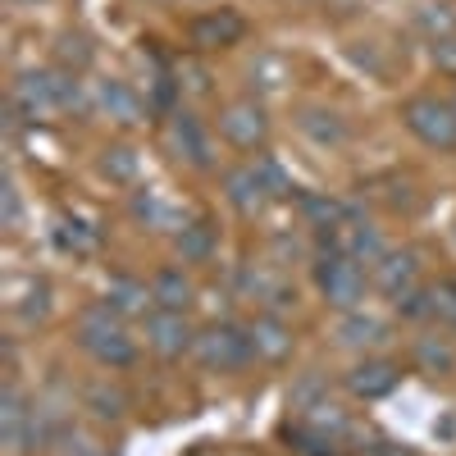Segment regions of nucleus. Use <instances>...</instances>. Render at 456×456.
<instances>
[{
	"mask_svg": "<svg viewBox=\"0 0 456 456\" xmlns=\"http://www.w3.org/2000/svg\"><path fill=\"white\" fill-rule=\"evenodd\" d=\"M78 342H83L87 356H96V361L110 365V370H124V365L137 361V342H133V333L124 329V315L110 311L105 301H96V306L83 311V320H78Z\"/></svg>",
	"mask_w": 456,
	"mask_h": 456,
	"instance_id": "f257e3e1",
	"label": "nucleus"
},
{
	"mask_svg": "<svg viewBox=\"0 0 456 456\" xmlns=\"http://www.w3.org/2000/svg\"><path fill=\"white\" fill-rule=\"evenodd\" d=\"M365 270H361V260H352L347 251H324L320 260H315V288H320V297L329 301L333 311H356L361 301H365Z\"/></svg>",
	"mask_w": 456,
	"mask_h": 456,
	"instance_id": "f03ea898",
	"label": "nucleus"
},
{
	"mask_svg": "<svg viewBox=\"0 0 456 456\" xmlns=\"http://www.w3.org/2000/svg\"><path fill=\"white\" fill-rule=\"evenodd\" d=\"M192 352L206 370L228 374V370H247L256 361V342H251V329H242V324H206L197 333Z\"/></svg>",
	"mask_w": 456,
	"mask_h": 456,
	"instance_id": "7ed1b4c3",
	"label": "nucleus"
},
{
	"mask_svg": "<svg viewBox=\"0 0 456 456\" xmlns=\"http://www.w3.org/2000/svg\"><path fill=\"white\" fill-rule=\"evenodd\" d=\"M402 124L420 137L425 146H434V151H452L456 146V110H452V101L411 96L402 105Z\"/></svg>",
	"mask_w": 456,
	"mask_h": 456,
	"instance_id": "20e7f679",
	"label": "nucleus"
},
{
	"mask_svg": "<svg viewBox=\"0 0 456 456\" xmlns=\"http://www.w3.org/2000/svg\"><path fill=\"white\" fill-rule=\"evenodd\" d=\"M10 105H14L19 119H28V124H51L60 114V83H55V73H37V69L19 73V83L10 92Z\"/></svg>",
	"mask_w": 456,
	"mask_h": 456,
	"instance_id": "39448f33",
	"label": "nucleus"
},
{
	"mask_svg": "<svg viewBox=\"0 0 456 456\" xmlns=\"http://www.w3.org/2000/svg\"><path fill=\"white\" fill-rule=\"evenodd\" d=\"M146 347L165 361H178L197 347V333L183 311H151L146 315Z\"/></svg>",
	"mask_w": 456,
	"mask_h": 456,
	"instance_id": "423d86ee",
	"label": "nucleus"
},
{
	"mask_svg": "<svg viewBox=\"0 0 456 456\" xmlns=\"http://www.w3.org/2000/svg\"><path fill=\"white\" fill-rule=\"evenodd\" d=\"M247 37V19L238 10H206L187 23V42L197 51H224V46H238Z\"/></svg>",
	"mask_w": 456,
	"mask_h": 456,
	"instance_id": "0eeeda50",
	"label": "nucleus"
},
{
	"mask_svg": "<svg viewBox=\"0 0 456 456\" xmlns=\"http://www.w3.org/2000/svg\"><path fill=\"white\" fill-rule=\"evenodd\" d=\"M219 133L238 151H256V146H265V137H270V119H265V110L256 101H233L219 114Z\"/></svg>",
	"mask_w": 456,
	"mask_h": 456,
	"instance_id": "6e6552de",
	"label": "nucleus"
},
{
	"mask_svg": "<svg viewBox=\"0 0 456 456\" xmlns=\"http://www.w3.org/2000/svg\"><path fill=\"white\" fill-rule=\"evenodd\" d=\"M169 151L178 160H187L192 169H210L215 165V156H210V137H206V128H201V119L192 110H178V114H169Z\"/></svg>",
	"mask_w": 456,
	"mask_h": 456,
	"instance_id": "1a4fd4ad",
	"label": "nucleus"
},
{
	"mask_svg": "<svg viewBox=\"0 0 456 456\" xmlns=\"http://www.w3.org/2000/svg\"><path fill=\"white\" fill-rule=\"evenodd\" d=\"M0 443H5L10 456L32 452V406L14 384L5 388V397H0Z\"/></svg>",
	"mask_w": 456,
	"mask_h": 456,
	"instance_id": "9d476101",
	"label": "nucleus"
},
{
	"mask_svg": "<svg viewBox=\"0 0 456 456\" xmlns=\"http://www.w3.org/2000/svg\"><path fill=\"white\" fill-rule=\"evenodd\" d=\"M224 197H228V206H233L238 215H260L265 206H270V192H265L256 165L228 169V174H224Z\"/></svg>",
	"mask_w": 456,
	"mask_h": 456,
	"instance_id": "9b49d317",
	"label": "nucleus"
},
{
	"mask_svg": "<svg viewBox=\"0 0 456 456\" xmlns=\"http://www.w3.org/2000/svg\"><path fill=\"white\" fill-rule=\"evenodd\" d=\"M402 384V370L393 361H361L347 370V388L361 397V402H379V397H388L393 388Z\"/></svg>",
	"mask_w": 456,
	"mask_h": 456,
	"instance_id": "f8f14e48",
	"label": "nucleus"
},
{
	"mask_svg": "<svg viewBox=\"0 0 456 456\" xmlns=\"http://www.w3.org/2000/svg\"><path fill=\"white\" fill-rule=\"evenodd\" d=\"M415 279H420V256H415V251H388L384 260L374 265V283L384 288L393 301L406 297L411 288H420Z\"/></svg>",
	"mask_w": 456,
	"mask_h": 456,
	"instance_id": "ddd939ff",
	"label": "nucleus"
},
{
	"mask_svg": "<svg viewBox=\"0 0 456 456\" xmlns=\"http://www.w3.org/2000/svg\"><path fill=\"white\" fill-rule=\"evenodd\" d=\"M92 101H96L101 114H110L114 124H142V96H137L128 83H119V78L96 83V87H92Z\"/></svg>",
	"mask_w": 456,
	"mask_h": 456,
	"instance_id": "4468645a",
	"label": "nucleus"
},
{
	"mask_svg": "<svg viewBox=\"0 0 456 456\" xmlns=\"http://www.w3.org/2000/svg\"><path fill=\"white\" fill-rule=\"evenodd\" d=\"M338 342H342V347H356V352L384 347V342H388V324L379 315H365V311H347L342 324H338Z\"/></svg>",
	"mask_w": 456,
	"mask_h": 456,
	"instance_id": "2eb2a0df",
	"label": "nucleus"
},
{
	"mask_svg": "<svg viewBox=\"0 0 456 456\" xmlns=\"http://www.w3.org/2000/svg\"><path fill=\"white\" fill-rule=\"evenodd\" d=\"M251 342H256V356H260V361H283V356L292 352V329H288L279 315H256Z\"/></svg>",
	"mask_w": 456,
	"mask_h": 456,
	"instance_id": "dca6fc26",
	"label": "nucleus"
},
{
	"mask_svg": "<svg viewBox=\"0 0 456 456\" xmlns=\"http://www.w3.org/2000/svg\"><path fill=\"white\" fill-rule=\"evenodd\" d=\"M151 297H156V311H187L192 301V279L183 270H160L151 279Z\"/></svg>",
	"mask_w": 456,
	"mask_h": 456,
	"instance_id": "f3484780",
	"label": "nucleus"
},
{
	"mask_svg": "<svg viewBox=\"0 0 456 456\" xmlns=\"http://www.w3.org/2000/svg\"><path fill=\"white\" fill-rule=\"evenodd\" d=\"M105 306L119 311V315H146V306H156V297H151V288L137 283V279H110Z\"/></svg>",
	"mask_w": 456,
	"mask_h": 456,
	"instance_id": "a211bd4d",
	"label": "nucleus"
},
{
	"mask_svg": "<svg viewBox=\"0 0 456 456\" xmlns=\"http://www.w3.org/2000/svg\"><path fill=\"white\" fill-rule=\"evenodd\" d=\"M55 242H60V251H73V256H87V251H96V228L87 224V219H78V215H55Z\"/></svg>",
	"mask_w": 456,
	"mask_h": 456,
	"instance_id": "6ab92c4d",
	"label": "nucleus"
},
{
	"mask_svg": "<svg viewBox=\"0 0 456 456\" xmlns=\"http://www.w3.org/2000/svg\"><path fill=\"white\" fill-rule=\"evenodd\" d=\"M242 288H247L256 301H270V306H292V301H297V297L288 292V283H283L279 274H270V270H260V265L242 274Z\"/></svg>",
	"mask_w": 456,
	"mask_h": 456,
	"instance_id": "aec40b11",
	"label": "nucleus"
},
{
	"mask_svg": "<svg viewBox=\"0 0 456 456\" xmlns=\"http://www.w3.org/2000/svg\"><path fill=\"white\" fill-rule=\"evenodd\" d=\"M178 256L183 260H192V265H201V260H210L215 256V228L210 224H183L178 228Z\"/></svg>",
	"mask_w": 456,
	"mask_h": 456,
	"instance_id": "412c9836",
	"label": "nucleus"
},
{
	"mask_svg": "<svg viewBox=\"0 0 456 456\" xmlns=\"http://www.w3.org/2000/svg\"><path fill=\"white\" fill-rule=\"evenodd\" d=\"M301 133L306 137H315L320 146H338L342 137H347V128H342V119L338 114H329V110H301Z\"/></svg>",
	"mask_w": 456,
	"mask_h": 456,
	"instance_id": "4be33fe9",
	"label": "nucleus"
},
{
	"mask_svg": "<svg viewBox=\"0 0 456 456\" xmlns=\"http://www.w3.org/2000/svg\"><path fill=\"white\" fill-rule=\"evenodd\" d=\"M288 443L301 452V456H338V438L333 434H324V429H315V425H288Z\"/></svg>",
	"mask_w": 456,
	"mask_h": 456,
	"instance_id": "5701e85b",
	"label": "nucleus"
},
{
	"mask_svg": "<svg viewBox=\"0 0 456 456\" xmlns=\"http://www.w3.org/2000/svg\"><path fill=\"white\" fill-rule=\"evenodd\" d=\"M415 28H420L429 42L456 37V10L447 5V0H438V5H425V10H415Z\"/></svg>",
	"mask_w": 456,
	"mask_h": 456,
	"instance_id": "b1692460",
	"label": "nucleus"
},
{
	"mask_svg": "<svg viewBox=\"0 0 456 456\" xmlns=\"http://www.w3.org/2000/svg\"><path fill=\"white\" fill-rule=\"evenodd\" d=\"M137 169H142V160H137L133 146H105V151H101V174H105L110 183H133Z\"/></svg>",
	"mask_w": 456,
	"mask_h": 456,
	"instance_id": "393cba45",
	"label": "nucleus"
},
{
	"mask_svg": "<svg viewBox=\"0 0 456 456\" xmlns=\"http://www.w3.org/2000/svg\"><path fill=\"white\" fill-rule=\"evenodd\" d=\"M297 206H301V215H306L315 228H324V233H329V228H338L342 219H347V210H342L338 201L315 197V192H301V197H297Z\"/></svg>",
	"mask_w": 456,
	"mask_h": 456,
	"instance_id": "a878e982",
	"label": "nucleus"
},
{
	"mask_svg": "<svg viewBox=\"0 0 456 456\" xmlns=\"http://www.w3.org/2000/svg\"><path fill=\"white\" fill-rule=\"evenodd\" d=\"M87 411L101 415V420H119V415L128 411V397H124V388H114V384H92L87 388Z\"/></svg>",
	"mask_w": 456,
	"mask_h": 456,
	"instance_id": "bb28decb",
	"label": "nucleus"
},
{
	"mask_svg": "<svg viewBox=\"0 0 456 456\" xmlns=\"http://www.w3.org/2000/svg\"><path fill=\"white\" fill-rule=\"evenodd\" d=\"M251 165H256V174H260V183H265V192H270V201H288V197L297 192L292 178H288V169H283L274 156H256Z\"/></svg>",
	"mask_w": 456,
	"mask_h": 456,
	"instance_id": "cd10ccee",
	"label": "nucleus"
},
{
	"mask_svg": "<svg viewBox=\"0 0 456 456\" xmlns=\"http://www.w3.org/2000/svg\"><path fill=\"white\" fill-rule=\"evenodd\" d=\"M415 361H420L429 374H452L456 370V352L447 347V342H438V338L415 342Z\"/></svg>",
	"mask_w": 456,
	"mask_h": 456,
	"instance_id": "c85d7f7f",
	"label": "nucleus"
},
{
	"mask_svg": "<svg viewBox=\"0 0 456 456\" xmlns=\"http://www.w3.org/2000/svg\"><path fill=\"white\" fill-rule=\"evenodd\" d=\"M133 210H137V219H146L151 228H183L178 215H174L156 192H137V197H133Z\"/></svg>",
	"mask_w": 456,
	"mask_h": 456,
	"instance_id": "c756f323",
	"label": "nucleus"
},
{
	"mask_svg": "<svg viewBox=\"0 0 456 456\" xmlns=\"http://www.w3.org/2000/svg\"><path fill=\"white\" fill-rule=\"evenodd\" d=\"M429 320L456 329V279H443L429 288Z\"/></svg>",
	"mask_w": 456,
	"mask_h": 456,
	"instance_id": "7c9ffc66",
	"label": "nucleus"
},
{
	"mask_svg": "<svg viewBox=\"0 0 456 456\" xmlns=\"http://www.w3.org/2000/svg\"><path fill=\"white\" fill-rule=\"evenodd\" d=\"M87 60H92V46H87V37H60V64L69 69V73H78V69H87Z\"/></svg>",
	"mask_w": 456,
	"mask_h": 456,
	"instance_id": "2f4dec72",
	"label": "nucleus"
},
{
	"mask_svg": "<svg viewBox=\"0 0 456 456\" xmlns=\"http://www.w3.org/2000/svg\"><path fill=\"white\" fill-rule=\"evenodd\" d=\"M429 60H434V69H438V73H447V78H456V37H443V42H434Z\"/></svg>",
	"mask_w": 456,
	"mask_h": 456,
	"instance_id": "473e14b6",
	"label": "nucleus"
},
{
	"mask_svg": "<svg viewBox=\"0 0 456 456\" xmlns=\"http://www.w3.org/2000/svg\"><path fill=\"white\" fill-rule=\"evenodd\" d=\"M0 201H5V228H19L23 206H19V187H14V178H5V192H0Z\"/></svg>",
	"mask_w": 456,
	"mask_h": 456,
	"instance_id": "72a5a7b5",
	"label": "nucleus"
},
{
	"mask_svg": "<svg viewBox=\"0 0 456 456\" xmlns=\"http://www.w3.org/2000/svg\"><path fill=\"white\" fill-rule=\"evenodd\" d=\"M192 456H210V452H192Z\"/></svg>",
	"mask_w": 456,
	"mask_h": 456,
	"instance_id": "f704fd0d",
	"label": "nucleus"
},
{
	"mask_svg": "<svg viewBox=\"0 0 456 456\" xmlns=\"http://www.w3.org/2000/svg\"><path fill=\"white\" fill-rule=\"evenodd\" d=\"M23 5H37V0H23Z\"/></svg>",
	"mask_w": 456,
	"mask_h": 456,
	"instance_id": "c9c22d12",
	"label": "nucleus"
},
{
	"mask_svg": "<svg viewBox=\"0 0 456 456\" xmlns=\"http://www.w3.org/2000/svg\"><path fill=\"white\" fill-rule=\"evenodd\" d=\"M452 110H456V101H452Z\"/></svg>",
	"mask_w": 456,
	"mask_h": 456,
	"instance_id": "e433bc0d",
	"label": "nucleus"
}]
</instances>
